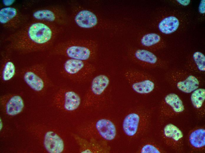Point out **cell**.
<instances>
[{
  "mask_svg": "<svg viewBox=\"0 0 205 153\" xmlns=\"http://www.w3.org/2000/svg\"><path fill=\"white\" fill-rule=\"evenodd\" d=\"M90 81L89 88L82 102V106L85 108L97 106L104 100L110 81L108 75L101 74L93 77Z\"/></svg>",
  "mask_w": 205,
  "mask_h": 153,
  "instance_id": "cell-4",
  "label": "cell"
},
{
  "mask_svg": "<svg viewBox=\"0 0 205 153\" xmlns=\"http://www.w3.org/2000/svg\"><path fill=\"white\" fill-rule=\"evenodd\" d=\"M95 128L98 134L102 138L107 141H111L116 137L117 131L113 123L109 119H101L97 121Z\"/></svg>",
  "mask_w": 205,
  "mask_h": 153,
  "instance_id": "cell-14",
  "label": "cell"
},
{
  "mask_svg": "<svg viewBox=\"0 0 205 153\" xmlns=\"http://www.w3.org/2000/svg\"><path fill=\"white\" fill-rule=\"evenodd\" d=\"M191 100L194 107L196 109L201 107L205 99V89L198 88L194 91L191 96Z\"/></svg>",
  "mask_w": 205,
  "mask_h": 153,
  "instance_id": "cell-24",
  "label": "cell"
},
{
  "mask_svg": "<svg viewBox=\"0 0 205 153\" xmlns=\"http://www.w3.org/2000/svg\"><path fill=\"white\" fill-rule=\"evenodd\" d=\"M164 106L170 107L176 113L181 112L184 109L182 101L177 94L173 93H170L166 96Z\"/></svg>",
  "mask_w": 205,
  "mask_h": 153,
  "instance_id": "cell-21",
  "label": "cell"
},
{
  "mask_svg": "<svg viewBox=\"0 0 205 153\" xmlns=\"http://www.w3.org/2000/svg\"><path fill=\"white\" fill-rule=\"evenodd\" d=\"M70 17L72 22L78 28L85 31L96 29L100 25V20L96 14L90 9L81 6L75 7Z\"/></svg>",
  "mask_w": 205,
  "mask_h": 153,
  "instance_id": "cell-9",
  "label": "cell"
},
{
  "mask_svg": "<svg viewBox=\"0 0 205 153\" xmlns=\"http://www.w3.org/2000/svg\"><path fill=\"white\" fill-rule=\"evenodd\" d=\"M177 1L180 4L184 6H186L189 5L190 2V0H178Z\"/></svg>",
  "mask_w": 205,
  "mask_h": 153,
  "instance_id": "cell-27",
  "label": "cell"
},
{
  "mask_svg": "<svg viewBox=\"0 0 205 153\" xmlns=\"http://www.w3.org/2000/svg\"><path fill=\"white\" fill-rule=\"evenodd\" d=\"M44 144L46 150L50 153H60L64 149L62 139L52 131H48L46 133Z\"/></svg>",
  "mask_w": 205,
  "mask_h": 153,
  "instance_id": "cell-15",
  "label": "cell"
},
{
  "mask_svg": "<svg viewBox=\"0 0 205 153\" xmlns=\"http://www.w3.org/2000/svg\"><path fill=\"white\" fill-rule=\"evenodd\" d=\"M16 72V67L13 61L7 56H4L0 68L1 80L4 82L10 80L14 76Z\"/></svg>",
  "mask_w": 205,
  "mask_h": 153,
  "instance_id": "cell-17",
  "label": "cell"
},
{
  "mask_svg": "<svg viewBox=\"0 0 205 153\" xmlns=\"http://www.w3.org/2000/svg\"><path fill=\"white\" fill-rule=\"evenodd\" d=\"M191 71L202 74L205 71V56L202 52L197 51L192 54L188 64Z\"/></svg>",
  "mask_w": 205,
  "mask_h": 153,
  "instance_id": "cell-20",
  "label": "cell"
},
{
  "mask_svg": "<svg viewBox=\"0 0 205 153\" xmlns=\"http://www.w3.org/2000/svg\"><path fill=\"white\" fill-rule=\"evenodd\" d=\"M57 104L66 111L72 112L76 110L81 103L79 94L71 89H66L61 91L56 98Z\"/></svg>",
  "mask_w": 205,
  "mask_h": 153,
  "instance_id": "cell-12",
  "label": "cell"
},
{
  "mask_svg": "<svg viewBox=\"0 0 205 153\" xmlns=\"http://www.w3.org/2000/svg\"><path fill=\"white\" fill-rule=\"evenodd\" d=\"M205 0H201L199 4V11L201 14L205 13Z\"/></svg>",
  "mask_w": 205,
  "mask_h": 153,
  "instance_id": "cell-26",
  "label": "cell"
},
{
  "mask_svg": "<svg viewBox=\"0 0 205 153\" xmlns=\"http://www.w3.org/2000/svg\"><path fill=\"white\" fill-rule=\"evenodd\" d=\"M98 45L87 37L72 38L54 46L52 53L66 58L91 62L96 58Z\"/></svg>",
  "mask_w": 205,
  "mask_h": 153,
  "instance_id": "cell-2",
  "label": "cell"
},
{
  "mask_svg": "<svg viewBox=\"0 0 205 153\" xmlns=\"http://www.w3.org/2000/svg\"><path fill=\"white\" fill-rule=\"evenodd\" d=\"M21 74L24 81L36 92L42 91L51 81L47 75L45 66L42 64H36L25 68Z\"/></svg>",
  "mask_w": 205,
  "mask_h": 153,
  "instance_id": "cell-8",
  "label": "cell"
},
{
  "mask_svg": "<svg viewBox=\"0 0 205 153\" xmlns=\"http://www.w3.org/2000/svg\"><path fill=\"white\" fill-rule=\"evenodd\" d=\"M140 112L139 110L131 112L123 119V129L125 134L129 137H134L139 133L142 121Z\"/></svg>",
  "mask_w": 205,
  "mask_h": 153,
  "instance_id": "cell-13",
  "label": "cell"
},
{
  "mask_svg": "<svg viewBox=\"0 0 205 153\" xmlns=\"http://www.w3.org/2000/svg\"><path fill=\"white\" fill-rule=\"evenodd\" d=\"M124 75L132 89L138 94H149L154 90L157 85L156 78L143 71L128 69L124 72Z\"/></svg>",
  "mask_w": 205,
  "mask_h": 153,
  "instance_id": "cell-5",
  "label": "cell"
},
{
  "mask_svg": "<svg viewBox=\"0 0 205 153\" xmlns=\"http://www.w3.org/2000/svg\"><path fill=\"white\" fill-rule=\"evenodd\" d=\"M166 80L176 86L180 91L189 93L199 88L201 79L191 72L176 69L170 72L167 75Z\"/></svg>",
  "mask_w": 205,
  "mask_h": 153,
  "instance_id": "cell-6",
  "label": "cell"
},
{
  "mask_svg": "<svg viewBox=\"0 0 205 153\" xmlns=\"http://www.w3.org/2000/svg\"><path fill=\"white\" fill-rule=\"evenodd\" d=\"M26 19L25 15L14 7H6L0 10V22L7 29H19L24 25Z\"/></svg>",
  "mask_w": 205,
  "mask_h": 153,
  "instance_id": "cell-11",
  "label": "cell"
},
{
  "mask_svg": "<svg viewBox=\"0 0 205 153\" xmlns=\"http://www.w3.org/2000/svg\"><path fill=\"white\" fill-rule=\"evenodd\" d=\"M205 130L203 129H197L191 134L190 142L194 147L199 148L205 145Z\"/></svg>",
  "mask_w": 205,
  "mask_h": 153,
  "instance_id": "cell-22",
  "label": "cell"
},
{
  "mask_svg": "<svg viewBox=\"0 0 205 153\" xmlns=\"http://www.w3.org/2000/svg\"><path fill=\"white\" fill-rule=\"evenodd\" d=\"M24 107L23 100L18 95H14L9 97L5 104L7 113L11 116L15 115L20 113Z\"/></svg>",
  "mask_w": 205,
  "mask_h": 153,
  "instance_id": "cell-19",
  "label": "cell"
},
{
  "mask_svg": "<svg viewBox=\"0 0 205 153\" xmlns=\"http://www.w3.org/2000/svg\"><path fill=\"white\" fill-rule=\"evenodd\" d=\"M128 55L135 63L147 69L163 67V63L152 51L146 49H136L129 51Z\"/></svg>",
  "mask_w": 205,
  "mask_h": 153,
  "instance_id": "cell-10",
  "label": "cell"
},
{
  "mask_svg": "<svg viewBox=\"0 0 205 153\" xmlns=\"http://www.w3.org/2000/svg\"><path fill=\"white\" fill-rule=\"evenodd\" d=\"M141 152L143 153H160L159 150L153 145L151 144H146L143 146L141 150Z\"/></svg>",
  "mask_w": 205,
  "mask_h": 153,
  "instance_id": "cell-25",
  "label": "cell"
},
{
  "mask_svg": "<svg viewBox=\"0 0 205 153\" xmlns=\"http://www.w3.org/2000/svg\"><path fill=\"white\" fill-rule=\"evenodd\" d=\"M15 0H4L3 4L6 6H9L12 4L15 1Z\"/></svg>",
  "mask_w": 205,
  "mask_h": 153,
  "instance_id": "cell-28",
  "label": "cell"
},
{
  "mask_svg": "<svg viewBox=\"0 0 205 153\" xmlns=\"http://www.w3.org/2000/svg\"><path fill=\"white\" fill-rule=\"evenodd\" d=\"M63 29L54 24L34 20L7 38L9 48L20 53L45 51L53 46Z\"/></svg>",
  "mask_w": 205,
  "mask_h": 153,
  "instance_id": "cell-1",
  "label": "cell"
},
{
  "mask_svg": "<svg viewBox=\"0 0 205 153\" xmlns=\"http://www.w3.org/2000/svg\"><path fill=\"white\" fill-rule=\"evenodd\" d=\"M165 136L177 142L183 137L182 132L176 126L169 124L166 125L164 129Z\"/></svg>",
  "mask_w": 205,
  "mask_h": 153,
  "instance_id": "cell-23",
  "label": "cell"
},
{
  "mask_svg": "<svg viewBox=\"0 0 205 153\" xmlns=\"http://www.w3.org/2000/svg\"><path fill=\"white\" fill-rule=\"evenodd\" d=\"M180 24L178 19L173 16L165 17L159 22L158 27L159 30L163 34H168L176 31Z\"/></svg>",
  "mask_w": 205,
  "mask_h": 153,
  "instance_id": "cell-18",
  "label": "cell"
},
{
  "mask_svg": "<svg viewBox=\"0 0 205 153\" xmlns=\"http://www.w3.org/2000/svg\"><path fill=\"white\" fill-rule=\"evenodd\" d=\"M140 43L144 49L151 51L160 49L163 44L160 36L155 33H149L143 35L140 39Z\"/></svg>",
  "mask_w": 205,
  "mask_h": 153,
  "instance_id": "cell-16",
  "label": "cell"
},
{
  "mask_svg": "<svg viewBox=\"0 0 205 153\" xmlns=\"http://www.w3.org/2000/svg\"><path fill=\"white\" fill-rule=\"evenodd\" d=\"M96 70V67L91 62L67 58L62 65L60 73L73 82L82 84L90 81Z\"/></svg>",
  "mask_w": 205,
  "mask_h": 153,
  "instance_id": "cell-3",
  "label": "cell"
},
{
  "mask_svg": "<svg viewBox=\"0 0 205 153\" xmlns=\"http://www.w3.org/2000/svg\"><path fill=\"white\" fill-rule=\"evenodd\" d=\"M34 20L43 21L64 27L70 24V17L62 8L56 6L40 8L32 13Z\"/></svg>",
  "mask_w": 205,
  "mask_h": 153,
  "instance_id": "cell-7",
  "label": "cell"
}]
</instances>
